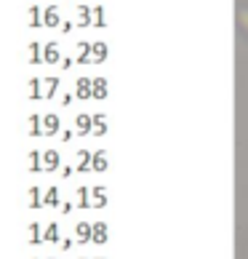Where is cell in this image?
<instances>
[{
    "instance_id": "obj_17",
    "label": "cell",
    "mask_w": 248,
    "mask_h": 259,
    "mask_svg": "<svg viewBox=\"0 0 248 259\" xmlns=\"http://www.w3.org/2000/svg\"><path fill=\"white\" fill-rule=\"evenodd\" d=\"M72 134H78V137H88V134H91V115L88 112H78V115H75Z\"/></svg>"
},
{
    "instance_id": "obj_7",
    "label": "cell",
    "mask_w": 248,
    "mask_h": 259,
    "mask_svg": "<svg viewBox=\"0 0 248 259\" xmlns=\"http://www.w3.org/2000/svg\"><path fill=\"white\" fill-rule=\"evenodd\" d=\"M110 203V198H107V187L104 185H96V187H88V208L93 211H99Z\"/></svg>"
},
{
    "instance_id": "obj_30",
    "label": "cell",
    "mask_w": 248,
    "mask_h": 259,
    "mask_svg": "<svg viewBox=\"0 0 248 259\" xmlns=\"http://www.w3.org/2000/svg\"><path fill=\"white\" fill-rule=\"evenodd\" d=\"M56 30H59V35H72L75 24H72V22H59V27H56Z\"/></svg>"
},
{
    "instance_id": "obj_11",
    "label": "cell",
    "mask_w": 248,
    "mask_h": 259,
    "mask_svg": "<svg viewBox=\"0 0 248 259\" xmlns=\"http://www.w3.org/2000/svg\"><path fill=\"white\" fill-rule=\"evenodd\" d=\"M110 134V118L104 112H93L91 115V137H107Z\"/></svg>"
},
{
    "instance_id": "obj_24",
    "label": "cell",
    "mask_w": 248,
    "mask_h": 259,
    "mask_svg": "<svg viewBox=\"0 0 248 259\" xmlns=\"http://www.w3.org/2000/svg\"><path fill=\"white\" fill-rule=\"evenodd\" d=\"M43 243H59V238H62V233H59V225L56 222H48V225H43Z\"/></svg>"
},
{
    "instance_id": "obj_36",
    "label": "cell",
    "mask_w": 248,
    "mask_h": 259,
    "mask_svg": "<svg viewBox=\"0 0 248 259\" xmlns=\"http://www.w3.org/2000/svg\"><path fill=\"white\" fill-rule=\"evenodd\" d=\"M93 259H107V256H93Z\"/></svg>"
},
{
    "instance_id": "obj_5",
    "label": "cell",
    "mask_w": 248,
    "mask_h": 259,
    "mask_svg": "<svg viewBox=\"0 0 248 259\" xmlns=\"http://www.w3.org/2000/svg\"><path fill=\"white\" fill-rule=\"evenodd\" d=\"M22 203H24V208H30V211L43 208V190L37 185H30L24 190V195H22Z\"/></svg>"
},
{
    "instance_id": "obj_15",
    "label": "cell",
    "mask_w": 248,
    "mask_h": 259,
    "mask_svg": "<svg viewBox=\"0 0 248 259\" xmlns=\"http://www.w3.org/2000/svg\"><path fill=\"white\" fill-rule=\"evenodd\" d=\"M88 16H91L93 30H104V27H107V8H104L102 3L99 6H88Z\"/></svg>"
},
{
    "instance_id": "obj_3",
    "label": "cell",
    "mask_w": 248,
    "mask_h": 259,
    "mask_svg": "<svg viewBox=\"0 0 248 259\" xmlns=\"http://www.w3.org/2000/svg\"><path fill=\"white\" fill-rule=\"evenodd\" d=\"M62 89V80H59V75H45V78H40V99H54L56 94H59Z\"/></svg>"
},
{
    "instance_id": "obj_2",
    "label": "cell",
    "mask_w": 248,
    "mask_h": 259,
    "mask_svg": "<svg viewBox=\"0 0 248 259\" xmlns=\"http://www.w3.org/2000/svg\"><path fill=\"white\" fill-rule=\"evenodd\" d=\"M59 128H62V120H59L56 112H43L40 115V137L54 139L56 134H59Z\"/></svg>"
},
{
    "instance_id": "obj_9",
    "label": "cell",
    "mask_w": 248,
    "mask_h": 259,
    "mask_svg": "<svg viewBox=\"0 0 248 259\" xmlns=\"http://www.w3.org/2000/svg\"><path fill=\"white\" fill-rule=\"evenodd\" d=\"M43 225L37 222V219H32V222L24 225V243L27 246H40L43 243Z\"/></svg>"
},
{
    "instance_id": "obj_28",
    "label": "cell",
    "mask_w": 248,
    "mask_h": 259,
    "mask_svg": "<svg viewBox=\"0 0 248 259\" xmlns=\"http://www.w3.org/2000/svg\"><path fill=\"white\" fill-rule=\"evenodd\" d=\"M75 206H78L80 211L88 208V187H85V185H80L78 190H75Z\"/></svg>"
},
{
    "instance_id": "obj_33",
    "label": "cell",
    "mask_w": 248,
    "mask_h": 259,
    "mask_svg": "<svg viewBox=\"0 0 248 259\" xmlns=\"http://www.w3.org/2000/svg\"><path fill=\"white\" fill-rule=\"evenodd\" d=\"M59 248H62V251H70V248H72V238H59Z\"/></svg>"
},
{
    "instance_id": "obj_38",
    "label": "cell",
    "mask_w": 248,
    "mask_h": 259,
    "mask_svg": "<svg viewBox=\"0 0 248 259\" xmlns=\"http://www.w3.org/2000/svg\"><path fill=\"white\" fill-rule=\"evenodd\" d=\"M78 259H88V256H78Z\"/></svg>"
},
{
    "instance_id": "obj_39",
    "label": "cell",
    "mask_w": 248,
    "mask_h": 259,
    "mask_svg": "<svg viewBox=\"0 0 248 259\" xmlns=\"http://www.w3.org/2000/svg\"><path fill=\"white\" fill-rule=\"evenodd\" d=\"M32 259H35V256H32Z\"/></svg>"
},
{
    "instance_id": "obj_25",
    "label": "cell",
    "mask_w": 248,
    "mask_h": 259,
    "mask_svg": "<svg viewBox=\"0 0 248 259\" xmlns=\"http://www.w3.org/2000/svg\"><path fill=\"white\" fill-rule=\"evenodd\" d=\"M88 163H91V150H78L75 152V166L72 168H78V174H85V171H88Z\"/></svg>"
},
{
    "instance_id": "obj_31",
    "label": "cell",
    "mask_w": 248,
    "mask_h": 259,
    "mask_svg": "<svg viewBox=\"0 0 248 259\" xmlns=\"http://www.w3.org/2000/svg\"><path fill=\"white\" fill-rule=\"evenodd\" d=\"M75 102V97H72V94L70 91H64L62 94V97H59V104H62V107H70V104Z\"/></svg>"
},
{
    "instance_id": "obj_19",
    "label": "cell",
    "mask_w": 248,
    "mask_h": 259,
    "mask_svg": "<svg viewBox=\"0 0 248 259\" xmlns=\"http://www.w3.org/2000/svg\"><path fill=\"white\" fill-rule=\"evenodd\" d=\"M40 46H43V43H37V40L24 43V62H27V64H32V67L43 64V62H40Z\"/></svg>"
},
{
    "instance_id": "obj_35",
    "label": "cell",
    "mask_w": 248,
    "mask_h": 259,
    "mask_svg": "<svg viewBox=\"0 0 248 259\" xmlns=\"http://www.w3.org/2000/svg\"><path fill=\"white\" fill-rule=\"evenodd\" d=\"M59 211H62V214H70V211H72V203H59Z\"/></svg>"
},
{
    "instance_id": "obj_20",
    "label": "cell",
    "mask_w": 248,
    "mask_h": 259,
    "mask_svg": "<svg viewBox=\"0 0 248 259\" xmlns=\"http://www.w3.org/2000/svg\"><path fill=\"white\" fill-rule=\"evenodd\" d=\"M24 171H27V174H40V150H27Z\"/></svg>"
},
{
    "instance_id": "obj_4",
    "label": "cell",
    "mask_w": 248,
    "mask_h": 259,
    "mask_svg": "<svg viewBox=\"0 0 248 259\" xmlns=\"http://www.w3.org/2000/svg\"><path fill=\"white\" fill-rule=\"evenodd\" d=\"M62 59V51H59V43L56 40H48V43H43L40 46V62L43 64H48V67H56Z\"/></svg>"
},
{
    "instance_id": "obj_32",
    "label": "cell",
    "mask_w": 248,
    "mask_h": 259,
    "mask_svg": "<svg viewBox=\"0 0 248 259\" xmlns=\"http://www.w3.org/2000/svg\"><path fill=\"white\" fill-rule=\"evenodd\" d=\"M72 174H75L72 166H59V179H70Z\"/></svg>"
},
{
    "instance_id": "obj_18",
    "label": "cell",
    "mask_w": 248,
    "mask_h": 259,
    "mask_svg": "<svg viewBox=\"0 0 248 259\" xmlns=\"http://www.w3.org/2000/svg\"><path fill=\"white\" fill-rule=\"evenodd\" d=\"M24 22L30 30H40L43 22H40V3H32V6H27V11H24Z\"/></svg>"
},
{
    "instance_id": "obj_29",
    "label": "cell",
    "mask_w": 248,
    "mask_h": 259,
    "mask_svg": "<svg viewBox=\"0 0 248 259\" xmlns=\"http://www.w3.org/2000/svg\"><path fill=\"white\" fill-rule=\"evenodd\" d=\"M56 137H59L62 145H67V142H72L75 134H72V128H59V134H56Z\"/></svg>"
},
{
    "instance_id": "obj_6",
    "label": "cell",
    "mask_w": 248,
    "mask_h": 259,
    "mask_svg": "<svg viewBox=\"0 0 248 259\" xmlns=\"http://www.w3.org/2000/svg\"><path fill=\"white\" fill-rule=\"evenodd\" d=\"M40 22H43V27H48V30H56L59 22H62L59 3H48L45 8H40Z\"/></svg>"
},
{
    "instance_id": "obj_27",
    "label": "cell",
    "mask_w": 248,
    "mask_h": 259,
    "mask_svg": "<svg viewBox=\"0 0 248 259\" xmlns=\"http://www.w3.org/2000/svg\"><path fill=\"white\" fill-rule=\"evenodd\" d=\"M72 24H78V27H91L88 6H83V3H78V6H75V22H72Z\"/></svg>"
},
{
    "instance_id": "obj_22",
    "label": "cell",
    "mask_w": 248,
    "mask_h": 259,
    "mask_svg": "<svg viewBox=\"0 0 248 259\" xmlns=\"http://www.w3.org/2000/svg\"><path fill=\"white\" fill-rule=\"evenodd\" d=\"M62 203V193H59V187L51 185V187H45L43 190V208H56Z\"/></svg>"
},
{
    "instance_id": "obj_23",
    "label": "cell",
    "mask_w": 248,
    "mask_h": 259,
    "mask_svg": "<svg viewBox=\"0 0 248 259\" xmlns=\"http://www.w3.org/2000/svg\"><path fill=\"white\" fill-rule=\"evenodd\" d=\"M24 97L30 99V102H40V78H37V75L27 78V83H24Z\"/></svg>"
},
{
    "instance_id": "obj_14",
    "label": "cell",
    "mask_w": 248,
    "mask_h": 259,
    "mask_svg": "<svg viewBox=\"0 0 248 259\" xmlns=\"http://www.w3.org/2000/svg\"><path fill=\"white\" fill-rule=\"evenodd\" d=\"M107 56H110V46L104 43V40H93L91 43V49H88V64H102V62H107Z\"/></svg>"
},
{
    "instance_id": "obj_13",
    "label": "cell",
    "mask_w": 248,
    "mask_h": 259,
    "mask_svg": "<svg viewBox=\"0 0 248 259\" xmlns=\"http://www.w3.org/2000/svg\"><path fill=\"white\" fill-rule=\"evenodd\" d=\"M107 168H110L107 150H91V163H88V171H93V174H104Z\"/></svg>"
},
{
    "instance_id": "obj_1",
    "label": "cell",
    "mask_w": 248,
    "mask_h": 259,
    "mask_svg": "<svg viewBox=\"0 0 248 259\" xmlns=\"http://www.w3.org/2000/svg\"><path fill=\"white\" fill-rule=\"evenodd\" d=\"M62 166V152L59 150H40V171H45V174H56Z\"/></svg>"
},
{
    "instance_id": "obj_8",
    "label": "cell",
    "mask_w": 248,
    "mask_h": 259,
    "mask_svg": "<svg viewBox=\"0 0 248 259\" xmlns=\"http://www.w3.org/2000/svg\"><path fill=\"white\" fill-rule=\"evenodd\" d=\"M110 241V225L102 222V219H96V222H91V241L93 246H104Z\"/></svg>"
},
{
    "instance_id": "obj_10",
    "label": "cell",
    "mask_w": 248,
    "mask_h": 259,
    "mask_svg": "<svg viewBox=\"0 0 248 259\" xmlns=\"http://www.w3.org/2000/svg\"><path fill=\"white\" fill-rule=\"evenodd\" d=\"M107 97H110V80L104 78V75H96V78H91V99L104 102Z\"/></svg>"
},
{
    "instance_id": "obj_37",
    "label": "cell",
    "mask_w": 248,
    "mask_h": 259,
    "mask_svg": "<svg viewBox=\"0 0 248 259\" xmlns=\"http://www.w3.org/2000/svg\"><path fill=\"white\" fill-rule=\"evenodd\" d=\"M43 259H56V256H43Z\"/></svg>"
},
{
    "instance_id": "obj_26",
    "label": "cell",
    "mask_w": 248,
    "mask_h": 259,
    "mask_svg": "<svg viewBox=\"0 0 248 259\" xmlns=\"http://www.w3.org/2000/svg\"><path fill=\"white\" fill-rule=\"evenodd\" d=\"M88 49H91V40H78L75 43V59L78 64H88Z\"/></svg>"
},
{
    "instance_id": "obj_12",
    "label": "cell",
    "mask_w": 248,
    "mask_h": 259,
    "mask_svg": "<svg viewBox=\"0 0 248 259\" xmlns=\"http://www.w3.org/2000/svg\"><path fill=\"white\" fill-rule=\"evenodd\" d=\"M72 97L78 102H88L91 99V78H88V75H78V78H75Z\"/></svg>"
},
{
    "instance_id": "obj_16",
    "label": "cell",
    "mask_w": 248,
    "mask_h": 259,
    "mask_svg": "<svg viewBox=\"0 0 248 259\" xmlns=\"http://www.w3.org/2000/svg\"><path fill=\"white\" fill-rule=\"evenodd\" d=\"M72 243H78V246H85L91 241V222H85V219H80L78 225H75V230H72Z\"/></svg>"
},
{
    "instance_id": "obj_34",
    "label": "cell",
    "mask_w": 248,
    "mask_h": 259,
    "mask_svg": "<svg viewBox=\"0 0 248 259\" xmlns=\"http://www.w3.org/2000/svg\"><path fill=\"white\" fill-rule=\"evenodd\" d=\"M59 67H62V70H70V67H72V59H70V56H62V59H59Z\"/></svg>"
},
{
    "instance_id": "obj_21",
    "label": "cell",
    "mask_w": 248,
    "mask_h": 259,
    "mask_svg": "<svg viewBox=\"0 0 248 259\" xmlns=\"http://www.w3.org/2000/svg\"><path fill=\"white\" fill-rule=\"evenodd\" d=\"M24 134H27V137H32V139L40 137V112H30V115H27Z\"/></svg>"
}]
</instances>
